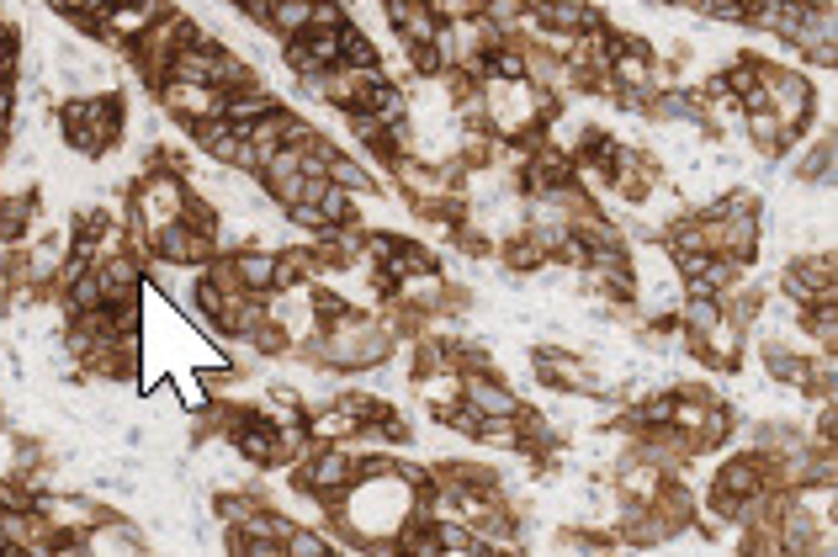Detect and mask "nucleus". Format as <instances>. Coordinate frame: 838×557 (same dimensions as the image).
Instances as JSON below:
<instances>
[{"label":"nucleus","mask_w":838,"mask_h":557,"mask_svg":"<svg viewBox=\"0 0 838 557\" xmlns=\"http://www.w3.org/2000/svg\"><path fill=\"white\" fill-rule=\"evenodd\" d=\"M340 70H382V48L372 43V33L361 22L340 27Z\"/></svg>","instance_id":"nucleus-11"},{"label":"nucleus","mask_w":838,"mask_h":557,"mask_svg":"<svg viewBox=\"0 0 838 557\" xmlns=\"http://www.w3.org/2000/svg\"><path fill=\"white\" fill-rule=\"evenodd\" d=\"M473 440H483V446H499V451H515V446H525V440H520L515 414H483L478 436H473Z\"/></svg>","instance_id":"nucleus-19"},{"label":"nucleus","mask_w":838,"mask_h":557,"mask_svg":"<svg viewBox=\"0 0 838 557\" xmlns=\"http://www.w3.org/2000/svg\"><path fill=\"white\" fill-rule=\"evenodd\" d=\"M229 5H244V0H229Z\"/></svg>","instance_id":"nucleus-28"},{"label":"nucleus","mask_w":838,"mask_h":557,"mask_svg":"<svg viewBox=\"0 0 838 557\" xmlns=\"http://www.w3.org/2000/svg\"><path fill=\"white\" fill-rule=\"evenodd\" d=\"M85 553H144V536L138 531H127L122 520H96L90 531H85Z\"/></svg>","instance_id":"nucleus-13"},{"label":"nucleus","mask_w":838,"mask_h":557,"mask_svg":"<svg viewBox=\"0 0 838 557\" xmlns=\"http://www.w3.org/2000/svg\"><path fill=\"white\" fill-rule=\"evenodd\" d=\"M234 271L250 292H277V250H260V244H244L234 255Z\"/></svg>","instance_id":"nucleus-10"},{"label":"nucleus","mask_w":838,"mask_h":557,"mask_svg":"<svg viewBox=\"0 0 838 557\" xmlns=\"http://www.w3.org/2000/svg\"><path fill=\"white\" fill-rule=\"evenodd\" d=\"M403 48H409V64H414L420 75H440V70H446V59H440L436 38H430V43H403Z\"/></svg>","instance_id":"nucleus-24"},{"label":"nucleus","mask_w":838,"mask_h":557,"mask_svg":"<svg viewBox=\"0 0 838 557\" xmlns=\"http://www.w3.org/2000/svg\"><path fill=\"white\" fill-rule=\"evenodd\" d=\"M764 96H769V112L786 128H801L812 112V85L797 70H764Z\"/></svg>","instance_id":"nucleus-5"},{"label":"nucleus","mask_w":838,"mask_h":557,"mask_svg":"<svg viewBox=\"0 0 838 557\" xmlns=\"http://www.w3.org/2000/svg\"><path fill=\"white\" fill-rule=\"evenodd\" d=\"M181 213H186V186H181V175L149 170V175L138 181V192H133V218H138L144 244H149V234H160L165 223H175Z\"/></svg>","instance_id":"nucleus-1"},{"label":"nucleus","mask_w":838,"mask_h":557,"mask_svg":"<svg viewBox=\"0 0 838 557\" xmlns=\"http://www.w3.org/2000/svg\"><path fill=\"white\" fill-rule=\"evenodd\" d=\"M531 16H536V27H547V33H562V38H573V33L595 27V22H599V5H595V0H542Z\"/></svg>","instance_id":"nucleus-7"},{"label":"nucleus","mask_w":838,"mask_h":557,"mask_svg":"<svg viewBox=\"0 0 838 557\" xmlns=\"http://www.w3.org/2000/svg\"><path fill=\"white\" fill-rule=\"evenodd\" d=\"M281 101L266 90V85H244V90H229L223 96V118L229 122H260V118H271Z\"/></svg>","instance_id":"nucleus-12"},{"label":"nucleus","mask_w":838,"mask_h":557,"mask_svg":"<svg viewBox=\"0 0 838 557\" xmlns=\"http://www.w3.org/2000/svg\"><path fill=\"white\" fill-rule=\"evenodd\" d=\"M5 75H11V70H5V64H0V85H5Z\"/></svg>","instance_id":"nucleus-27"},{"label":"nucleus","mask_w":838,"mask_h":557,"mask_svg":"<svg viewBox=\"0 0 838 557\" xmlns=\"http://www.w3.org/2000/svg\"><path fill=\"white\" fill-rule=\"evenodd\" d=\"M308 11H314V0H277L266 27H277L281 38H297V33H308Z\"/></svg>","instance_id":"nucleus-18"},{"label":"nucleus","mask_w":838,"mask_h":557,"mask_svg":"<svg viewBox=\"0 0 838 557\" xmlns=\"http://www.w3.org/2000/svg\"><path fill=\"white\" fill-rule=\"evenodd\" d=\"M53 11H64V16H90L96 11V0H48Z\"/></svg>","instance_id":"nucleus-25"},{"label":"nucleus","mask_w":838,"mask_h":557,"mask_svg":"<svg viewBox=\"0 0 838 557\" xmlns=\"http://www.w3.org/2000/svg\"><path fill=\"white\" fill-rule=\"evenodd\" d=\"M314 207L324 213V223H329V229H345V223H356V192H345V186H335V181H329V186L319 192V202H314Z\"/></svg>","instance_id":"nucleus-16"},{"label":"nucleus","mask_w":838,"mask_h":557,"mask_svg":"<svg viewBox=\"0 0 838 557\" xmlns=\"http://www.w3.org/2000/svg\"><path fill=\"white\" fill-rule=\"evenodd\" d=\"M335 186H345V192H356V197H372L377 192V175H366V165L361 159H351V155H340L335 149V159H329V170H324Z\"/></svg>","instance_id":"nucleus-15"},{"label":"nucleus","mask_w":838,"mask_h":557,"mask_svg":"<svg viewBox=\"0 0 838 557\" xmlns=\"http://www.w3.org/2000/svg\"><path fill=\"white\" fill-rule=\"evenodd\" d=\"M764 483H769V457H732V462L721 468V477H717L721 494H738V499L758 494Z\"/></svg>","instance_id":"nucleus-9"},{"label":"nucleus","mask_w":838,"mask_h":557,"mask_svg":"<svg viewBox=\"0 0 838 557\" xmlns=\"http://www.w3.org/2000/svg\"><path fill=\"white\" fill-rule=\"evenodd\" d=\"M11 11H16V0H0V22H11Z\"/></svg>","instance_id":"nucleus-26"},{"label":"nucleus","mask_w":838,"mask_h":557,"mask_svg":"<svg viewBox=\"0 0 838 557\" xmlns=\"http://www.w3.org/2000/svg\"><path fill=\"white\" fill-rule=\"evenodd\" d=\"M462 398L478 409V414H515L520 398L515 388H505V383H494L488 372H473V377H462Z\"/></svg>","instance_id":"nucleus-8"},{"label":"nucleus","mask_w":838,"mask_h":557,"mask_svg":"<svg viewBox=\"0 0 838 557\" xmlns=\"http://www.w3.org/2000/svg\"><path fill=\"white\" fill-rule=\"evenodd\" d=\"M382 22L393 27L399 43H430L440 33V16L430 0H382Z\"/></svg>","instance_id":"nucleus-6"},{"label":"nucleus","mask_w":838,"mask_h":557,"mask_svg":"<svg viewBox=\"0 0 838 557\" xmlns=\"http://www.w3.org/2000/svg\"><path fill=\"white\" fill-rule=\"evenodd\" d=\"M149 250L170 261V266H207L212 255H218V244L207 229H192L186 218H175V223H165L160 234H149Z\"/></svg>","instance_id":"nucleus-3"},{"label":"nucleus","mask_w":838,"mask_h":557,"mask_svg":"<svg viewBox=\"0 0 838 557\" xmlns=\"http://www.w3.org/2000/svg\"><path fill=\"white\" fill-rule=\"evenodd\" d=\"M281 553H292V557H324L329 553V536L324 531H287V542H281Z\"/></svg>","instance_id":"nucleus-22"},{"label":"nucleus","mask_w":838,"mask_h":557,"mask_svg":"<svg viewBox=\"0 0 838 557\" xmlns=\"http://www.w3.org/2000/svg\"><path fill=\"white\" fill-rule=\"evenodd\" d=\"M345 22H351V11L340 0H314V11H308V27H324V33H340Z\"/></svg>","instance_id":"nucleus-23"},{"label":"nucleus","mask_w":838,"mask_h":557,"mask_svg":"<svg viewBox=\"0 0 838 557\" xmlns=\"http://www.w3.org/2000/svg\"><path fill=\"white\" fill-rule=\"evenodd\" d=\"M547 255H552V250H547L542 239L531 234V229L505 244V261H510V271H542V266H547Z\"/></svg>","instance_id":"nucleus-17"},{"label":"nucleus","mask_w":838,"mask_h":557,"mask_svg":"<svg viewBox=\"0 0 838 557\" xmlns=\"http://www.w3.org/2000/svg\"><path fill=\"white\" fill-rule=\"evenodd\" d=\"M780 516V553H812V536H817V520L812 510H775Z\"/></svg>","instance_id":"nucleus-14"},{"label":"nucleus","mask_w":838,"mask_h":557,"mask_svg":"<svg viewBox=\"0 0 838 557\" xmlns=\"http://www.w3.org/2000/svg\"><path fill=\"white\" fill-rule=\"evenodd\" d=\"M297 43L314 53V64H319V70H340V33L308 27V33H297Z\"/></svg>","instance_id":"nucleus-20"},{"label":"nucleus","mask_w":838,"mask_h":557,"mask_svg":"<svg viewBox=\"0 0 838 557\" xmlns=\"http://www.w3.org/2000/svg\"><path fill=\"white\" fill-rule=\"evenodd\" d=\"M314 436H319V440H356L361 425L351 420V414H345V409H335V403H329L319 420H314Z\"/></svg>","instance_id":"nucleus-21"},{"label":"nucleus","mask_w":838,"mask_h":557,"mask_svg":"<svg viewBox=\"0 0 838 557\" xmlns=\"http://www.w3.org/2000/svg\"><path fill=\"white\" fill-rule=\"evenodd\" d=\"M160 107L170 112V118H181L186 128H192V122L223 118V90H218V85H197V80H165Z\"/></svg>","instance_id":"nucleus-4"},{"label":"nucleus","mask_w":838,"mask_h":557,"mask_svg":"<svg viewBox=\"0 0 838 557\" xmlns=\"http://www.w3.org/2000/svg\"><path fill=\"white\" fill-rule=\"evenodd\" d=\"M297 483L314 494V499H340L351 483H356V457L345 451V446H319V451H308V462H297Z\"/></svg>","instance_id":"nucleus-2"}]
</instances>
